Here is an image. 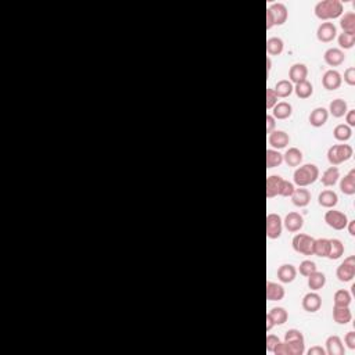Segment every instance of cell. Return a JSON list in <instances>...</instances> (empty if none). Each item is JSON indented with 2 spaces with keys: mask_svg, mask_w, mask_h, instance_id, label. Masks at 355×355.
<instances>
[{
  "mask_svg": "<svg viewBox=\"0 0 355 355\" xmlns=\"http://www.w3.org/2000/svg\"><path fill=\"white\" fill-rule=\"evenodd\" d=\"M273 91H275V93H276V96H278V97L286 99V97H289L293 92H294V86H293V83L290 82V81H287V79H282V81L276 82V85H275V89H273Z\"/></svg>",
  "mask_w": 355,
  "mask_h": 355,
  "instance_id": "f546056e",
  "label": "cell"
},
{
  "mask_svg": "<svg viewBox=\"0 0 355 355\" xmlns=\"http://www.w3.org/2000/svg\"><path fill=\"white\" fill-rule=\"evenodd\" d=\"M284 343L287 344L290 355H302L305 351V343H304V336L300 330L297 329H290L284 335Z\"/></svg>",
  "mask_w": 355,
  "mask_h": 355,
  "instance_id": "3957f363",
  "label": "cell"
},
{
  "mask_svg": "<svg viewBox=\"0 0 355 355\" xmlns=\"http://www.w3.org/2000/svg\"><path fill=\"white\" fill-rule=\"evenodd\" d=\"M268 315H269V318L272 319L275 326L284 325L286 320H287V318H289L287 311L284 310V308H282V307H275V308H272V310L268 312Z\"/></svg>",
  "mask_w": 355,
  "mask_h": 355,
  "instance_id": "4dcf8cb0",
  "label": "cell"
},
{
  "mask_svg": "<svg viewBox=\"0 0 355 355\" xmlns=\"http://www.w3.org/2000/svg\"><path fill=\"white\" fill-rule=\"evenodd\" d=\"M294 92L297 94L299 99H310L314 93V88H312V83L308 81H302L300 83H296L294 86Z\"/></svg>",
  "mask_w": 355,
  "mask_h": 355,
  "instance_id": "836d02e7",
  "label": "cell"
},
{
  "mask_svg": "<svg viewBox=\"0 0 355 355\" xmlns=\"http://www.w3.org/2000/svg\"><path fill=\"white\" fill-rule=\"evenodd\" d=\"M314 243L315 239L308 236L305 233H299L293 237V248L296 253L304 255H314Z\"/></svg>",
  "mask_w": 355,
  "mask_h": 355,
  "instance_id": "5b68a950",
  "label": "cell"
},
{
  "mask_svg": "<svg viewBox=\"0 0 355 355\" xmlns=\"http://www.w3.org/2000/svg\"><path fill=\"white\" fill-rule=\"evenodd\" d=\"M273 354L275 355H290V353H289V348H287V344H286L284 341H283V343H279L278 346L275 347Z\"/></svg>",
  "mask_w": 355,
  "mask_h": 355,
  "instance_id": "7dc6e473",
  "label": "cell"
},
{
  "mask_svg": "<svg viewBox=\"0 0 355 355\" xmlns=\"http://www.w3.org/2000/svg\"><path fill=\"white\" fill-rule=\"evenodd\" d=\"M299 271H300V273L302 276L308 278L311 273H314L317 271V264H315L314 261H311V260H305V261H302L300 264Z\"/></svg>",
  "mask_w": 355,
  "mask_h": 355,
  "instance_id": "b9f144b4",
  "label": "cell"
},
{
  "mask_svg": "<svg viewBox=\"0 0 355 355\" xmlns=\"http://www.w3.org/2000/svg\"><path fill=\"white\" fill-rule=\"evenodd\" d=\"M347 226H348L350 235H351V236H355V221H348Z\"/></svg>",
  "mask_w": 355,
  "mask_h": 355,
  "instance_id": "db71d44e",
  "label": "cell"
},
{
  "mask_svg": "<svg viewBox=\"0 0 355 355\" xmlns=\"http://www.w3.org/2000/svg\"><path fill=\"white\" fill-rule=\"evenodd\" d=\"M338 45L341 49H353L355 45V32H343L338 35Z\"/></svg>",
  "mask_w": 355,
  "mask_h": 355,
  "instance_id": "60d3db41",
  "label": "cell"
},
{
  "mask_svg": "<svg viewBox=\"0 0 355 355\" xmlns=\"http://www.w3.org/2000/svg\"><path fill=\"white\" fill-rule=\"evenodd\" d=\"M322 307V299L318 293H308L302 297V308L307 312H318Z\"/></svg>",
  "mask_w": 355,
  "mask_h": 355,
  "instance_id": "9a60e30c",
  "label": "cell"
},
{
  "mask_svg": "<svg viewBox=\"0 0 355 355\" xmlns=\"http://www.w3.org/2000/svg\"><path fill=\"white\" fill-rule=\"evenodd\" d=\"M283 163V154H280L278 150L268 149L266 150V168H275L279 167Z\"/></svg>",
  "mask_w": 355,
  "mask_h": 355,
  "instance_id": "f35d334b",
  "label": "cell"
},
{
  "mask_svg": "<svg viewBox=\"0 0 355 355\" xmlns=\"http://www.w3.org/2000/svg\"><path fill=\"white\" fill-rule=\"evenodd\" d=\"M340 27L344 32H355V14L353 11L344 13L340 17Z\"/></svg>",
  "mask_w": 355,
  "mask_h": 355,
  "instance_id": "74e56055",
  "label": "cell"
},
{
  "mask_svg": "<svg viewBox=\"0 0 355 355\" xmlns=\"http://www.w3.org/2000/svg\"><path fill=\"white\" fill-rule=\"evenodd\" d=\"M330 240V250H329L328 258L330 260H338L344 254V244L338 239H329Z\"/></svg>",
  "mask_w": 355,
  "mask_h": 355,
  "instance_id": "d590c367",
  "label": "cell"
},
{
  "mask_svg": "<svg viewBox=\"0 0 355 355\" xmlns=\"http://www.w3.org/2000/svg\"><path fill=\"white\" fill-rule=\"evenodd\" d=\"M348 111L347 107V101L343 99H335L329 106V112L335 117V118H341L344 117Z\"/></svg>",
  "mask_w": 355,
  "mask_h": 355,
  "instance_id": "f1b7e54d",
  "label": "cell"
},
{
  "mask_svg": "<svg viewBox=\"0 0 355 355\" xmlns=\"http://www.w3.org/2000/svg\"><path fill=\"white\" fill-rule=\"evenodd\" d=\"M283 47H284V43L280 37H269L266 40V52L268 55L271 56H279L283 52Z\"/></svg>",
  "mask_w": 355,
  "mask_h": 355,
  "instance_id": "e575fe53",
  "label": "cell"
},
{
  "mask_svg": "<svg viewBox=\"0 0 355 355\" xmlns=\"http://www.w3.org/2000/svg\"><path fill=\"white\" fill-rule=\"evenodd\" d=\"M318 203L325 208H333V207H336L337 203H338V196H337L336 191L323 190L319 194Z\"/></svg>",
  "mask_w": 355,
  "mask_h": 355,
  "instance_id": "603a6c76",
  "label": "cell"
},
{
  "mask_svg": "<svg viewBox=\"0 0 355 355\" xmlns=\"http://www.w3.org/2000/svg\"><path fill=\"white\" fill-rule=\"evenodd\" d=\"M275 325H273V322H272V319L269 318V315H266V330L269 332L271 329L273 328Z\"/></svg>",
  "mask_w": 355,
  "mask_h": 355,
  "instance_id": "11a10c76",
  "label": "cell"
},
{
  "mask_svg": "<svg viewBox=\"0 0 355 355\" xmlns=\"http://www.w3.org/2000/svg\"><path fill=\"white\" fill-rule=\"evenodd\" d=\"M271 65H272V61H271V58L268 57V58H266V70H268V73L271 71Z\"/></svg>",
  "mask_w": 355,
  "mask_h": 355,
  "instance_id": "9f6ffc18",
  "label": "cell"
},
{
  "mask_svg": "<svg viewBox=\"0 0 355 355\" xmlns=\"http://www.w3.org/2000/svg\"><path fill=\"white\" fill-rule=\"evenodd\" d=\"M325 222L326 225L330 226L335 230H343L347 228V224H348V218L344 212L341 211H337V209H330L325 214Z\"/></svg>",
  "mask_w": 355,
  "mask_h": 355,
  "instance_id": "52a82bcc",
  "label": "cell"
},
{
  "mask_svg": "<svg viewBox=\"0 0 355 355\" xmlns=\"http://www.w3.org/2000/svg\"><path fill=\"white\" fill-rule=\"evenodd\" d=\"M346 121L348 127H355V110H348L347 111Z\"/></svg>",
  "mask_w": 355,
  "mask_h": 355,
  "instance_id": "681fc988",
  "label": "cell"
},
{
  "mask_svg": "<svg viewBox=\"0 0 355 355\" xmlns=\"http://www.w3.org/2000/svg\"><path fill=\"white\" fill-rule=\"evenodd\" d=\"M282 182H283L282 176H278V175H271V176H268V179H266V197H268V199H273V197L279 196Z\"/></svg>",
  "mask_w": 355,
  "mask_h": 355,
  "instance_id": "e0dca14e",
  "label": "cell"
},
{
  "mask_svg": "<svg viewBox=\"0 0 355 355\" xmlns=\"http://www.w3.org/2000/svg\"><path fill=\"white\" fill-rule=\"evenodd\" d=\"M279 343H280V340H279V337L278 336H275V335L266 336V351H268V353H273L275 347L278 346Z\"/></svg>",
  "mask_w": 355,
  "mask_h": 355,
  "instance_id": "f6af8a7d",
  "label": "cell"
},
{
  "mask_svg": "<svg viewBox=\"0 0 355 355\" xmlns=\"http://www.w3.org/2000/svg\"><path fill=\"white\" fill-rule=\"evenodd\" d=\"M329 118V111L323 107H317L315 110H312V112L310 114V124L312 127L320 128L323 127Z\"/></svg>",
  "mask_w": 355,
  "mask_h": 355,
  "instance_id": "ac0fdd59",
  "label": "cell"
},
{
  "mask_svg": "<svg viewBox=\"0 0 355 355\" xmlns=\"http://www.w3.org/2000/svg\"><path fill=\"white\" fill-rule=\"evenodd\" d=\"M294 190H296L294 183L289 182V181H284V179H283L279 196H282V197H292V194L294 193Z\"/></svg>",
  "mask_w": 355,
  "mask_h": 355,
  "instance_id": "7bdbcfd3",
  "label": "cell"
},
{
  "mask_svg": "<svg viewBox=\"0 0 355 355\" xmlns=\"http://www.w3.org/2000/svg\"><path fill=\"white\" fill-rule=\"evenodd\" d=\"M323 60L325 63L328 64L329 67H338L346 61V55L341 49H336V47H332L328 49L323 55Z\"/></svg>",
  "mask_w": 355,
  "mask_h": 355,
  "instance_id": "7c38bea8",
  "label": "cell"
},
{
  "mask_svg": "<svg viewBox=\"0 0 355 355\" xmlns=\"http://www.w3.org/2000/svg\"><path fill=\"white\" fill-rule=\"evenodd\" d=\"M268 10H269L271 14H272L273 24H275V25H283V24L287 21L289 11H287V7H286L283 3H273V4H271V7Z\"/></svg>",
  "mask_w": 355,
  "mask_h": 355,
  "instance_id": "4fadbf2b",
  "label": "cell"
},
{
  "mask_svg": "<svg viewBox=\"0 0 355 355\" xmlns=\"http://www.w3.org/2000/svg\"><path fill=\"white\" fill-rule=\"evenodd\" d=\"M330 250V240L329 239H315L314 243V254L318 257H328Z\"/></svg>",
  "mask_w": 355,
  "mask_h": 355,
  "instance_id": "8d00e7d4",
  "label": "cell"
},
{
  "mask_svg": "<svg viewBox=\"0 0 355 355\" xmlns=\"http://www.w3.org/2000/svg\"><path fill=\"white\" fill-rule=\"evenodd\" d=\"M354 154V150L350 145H336L328 150V160L333 167L348 161Z\"/></svg>",
  "mask_w": 355,
  "mask_h": 355,
  "instance_id": "277c9868",
  "label": "cell"
},
{
  "mask_svg": "<svg viewBox=\"0 0 355 355\" xmlns=\"http://www.w3.org/2000/svg\"><path fill=\"white\" fill-rule=\"evenodd\" d=\"M340 190L347 196L355 194V169H351L344 178H341L340 182Z\"/></svg>",
  "mask_w": 355,
  "mask_h": 355,
  "instance_id": "cb8c5ba5",
  "label": "cell"
},
{
  "mask_svg": "<svg viewBox=\"0 0 355 355\" xmlns=\"http://www.w3.org/2000/svg\"><path fill=\"white\" fill-rule=\"evenodd\" d=\"M307 76H308V68L305 64H293L290 67V71H289V78H290V82L292 83H300L302 81H307Z\"/></svg>",
  "mask_w": 355,
  "mask_h": 355,
  "instance_id": "2e32d148",
  "label": "cell"
},
{
  "mask_svg": "<svg viewBox=\"0 0 355 355\" xmlns=\"http://www.w3.org/2000/svg\"><path fill=\"white\" fill-rule=\"evenodd\" d=\"M283 224H284V228L289 232L296 233V232H300L304 226V218L299 212H289L283 221Z\"/></svg>",
  "mask_w": 355,
  "mask_h": 355,
  "instance_id": "5bb4252c",
  "label": "cell"
},
{
  "mask_svg": "<svg viewBox=\"0 0 355 355\" xmlns=\"http://www.w3.org/2000/svg\"><path fill=\"white\" fill-rule=\"evenodd\" d=\"M333 319L338 325H347L351 322L353 314L348 307H335L333 308Z\"/></svg>",
  "mask_w": 355,
  "mask_h": 355,
  "instance_id": "83f0119b",
  "label": "cell"
},
{
  "mask_svg": "<svg viewBox=\"0 0 355 355\" xmlns=\"http://www.w3.org/2000/svg\"><path fill=\"white\" fill-rule=\"evenodd\" d=\"M283 161L289 167H299L302 163V151L297 147H290L283 154Z\"/></svg>",
  "mask_w": 355,
  "mask_h": 355,
  "instance_id": "ffe728a7",
  "label": "cell"
},
{
  "mask_svg": "<svg viewBox=\"0 0 355 355\" xmlns=\"http://www.w3.org/2000/svg\"><path fill=\"white\" fill-rule=\"evenodd\" d=\"M344 341H346L347 347L350 350H355V333L354 332H348L344 336Z\"/></svg>",
  "mask_w": 355,
  "mask_h": 355,
  "instance_id": "c3c4849f",
  "label": "cell"
},
{
  "mask_svg": "<svg viewBox=\"0 0 355 355\" xmlns=\"http://www.w3.org/2000/svg\"><path fill=\"white\" fill-rule=\"evenodd\" d=\"M283 221L278 214H268L266 215V236L271 240L279 239L282 235Z\"/></svg>",
  "mask_w": 355,
  "mask_h": 355,
  "instance_id": "ba28073f",
  "label": "cell"
},
{
  "mask_svg": "<svg viewBox=\"0 0 355 355\" xmlns=\"http://www.w3.org/2000/svg\"><path fill=\"white\" fill-rule=\"evenodd\" d=\"M292 104H289L286 101H280L272 109V117L275 119H287L292 115Z\"/></svg>",
  "mask_w": 355,
  "mask_h": 355,
  "instance_id": "4316f807",
  "label": "cell"
},
{
  "mask_svg": "<svg viewBox=\"0 0 355 355\" xmlns=\"http://www.w3.org/2000/svg\"><path fill=\"white\" fill-rule=\"evenodd\" d=\"M272 27H275V24H273L272 14H271V11H269V10H266V29H271Z\"/></svg>",
  "mask_w": 355,
  "mask_h": 355,
  "instance_id": "f5cc1de1",
  "label": "cell"
},
{
  "mask_svg": "<svg viewBox=\"0 0 355 355\" xmlns=\"http://www.w3.org/2000/svg\"><path fill=\"white\" fill-rule=\"evenodd\" d=\"M275 129V118L272 115H266V133H271Z\"/></svg>",
  "mask_w": 355,
  "mask_h": 355,
  "instance_id": "f907efd6",
  "label": "cell"
},
{
  "mask_svg": "<svg viewBox=\"0 0 355 355\" xmlns=\"http://www.w3.org/2000/svg\"><path fill=\"white\" fill-rule=\"evenodd\" d=\"M268 142L273 147V150H282L290 143V136L284 131H273L269 133Z\"/></svg>",
  "mask_w": 355,
  "mask_h": 355,
  "instance_id": "8fae6325",
  "label": "cell"
},
{
  "mask_svg": "<svg viewBox=\"0 0 355 355\" xmlns=\"http://www.w3.org/2000/svg\"><path fill=\"white\" fill-rule=\"evenodd\" d=\"M337 279L340 282H351L355 276V257L350 255L344 260V262L337 268Z\"/></svg>",
  "mask_w": 355,
  "mask_h": 355,
  "instance_id": "8992f818",
  "label": "cell"
},
{
  "mask_svg": "<svg viewBox=\"0 0 355 355\" xmlns=\"http://www.w3.org/2000/svg\"><path fill=\"white\" fill-rule=\"evenodd\" d=\"M284 297V287L275 282H266V299L269 301H280Z\"/></svg>",
  "mask_w": 355,
  "mask_h": 355,
  "instance_id": "44dd1931",
  "label": "cell"
},
{
  "mask_svg": "<svg viewBox=\"0 0 355 355\" xmlns=\"http://www.w3.org/2000/svg\"><path fill=\"white\" fill-rule=\"evenodd\" d=\"M336 35L337 28L333 22H322L318 27V31H317L318 40L319 42H323V43H329V42L335 40Z\"/></svg>",
  "mask_w": 355,
  "mask_h": 355,
  "instance_id": "30bf717a",
  "label": "cell"
},
{
  "mask_svg": "<svg viewBox=\"0 0 355 355\" xmlns=\"http://www.w3.org/2000/svg\"><path fill=\"white\" fill-rule=\"evenodd\" d=\"M341 82H343L341 74L336 70H329L322 76V85L328 91H337L341 86Z\"/></svg>",
  "mask_w": 355,
  "mask_h": 355,
  "instance_id": "9c48e42d",
  "label": "cell"
},
{
  "mask_svg": "<svg viewBox=\"0 0 355 355\" xmlns=\"http://www.w3.org/2000/svg\"><path fill=\"white\" fill-rule=\"evenodd\" d=\"M308 354L310 355H325L326 354V351L322 348V347H319V346H315V347H312V348H310L308 350Z\"/></svg>",
  "mask_w": 355,
  "mask_h": 355,
  "instance_id": "816d5d0a",
  "label": "cell"
},
{
  "mask_svg": "<svg viewBox=\"0 0 355 355\" xmlns=\"http://www.w3.org/2000/svg\"><path fill=\"white\" fill-rule=\"evenodd\" d=\"M333 136L338 142H347L353 136V129L348 127L347 124H340L333 129Z\"/></svg>",
  "mask_w": 355,
  "mask_h": 355,
  "instance_id": "d6a6232c",
  "label": "cell"
},
{
  "mask_svg": "<svg viewBox=\"0 0 355 355\" xmlns=\"http://www.w3.org/2000/svg\"><path fill=\"white\" fill-rule=\"evenodd\" d=\"M338 179H340V171H338V168H337V167H333V165H332V167H329L328 169L322 173V178H320L322 185H323V186H326V187H332V186H335V185L338 182Z\"/></svg>",
  "mask_w": 355,
  "mask_h": 355,
  "instance_id": "7402d4cb",
  "label": "cell"
},
{
  "mask_svg": "<svg viewBox=\"0 0 355 355\" xmlns=\"http://www.w3.org/2000/svg\"><path fill=\"white\" fill-rule=\"evenodd\" d=\"M278 104V96L273 89H266V110H272Z\"/></svg>",
  "mask_w": 355,
  "mask_h": 355,
  "instance_id": "ee69618b",
  "label": "cell"
},
{
  "mask_svg": "<svg viewBox=\"0 0 355 355\" xmlns=\"http://www.w3.org/2000/svg\"><path fill=\"white\" fill-rule=\"evenodd\" d=\"M315 16L322 21H328V19H338L343 16L344 13V7L343 3L340 0H322L317 3L315 6Z\"/></svg>",
  "mask_w": 355,
  "mask_h": 355,
  "instance_id": "6da1fadb",
  "label": "cell"
},
{
  "mask_svg": "<svg viewBox=\"0 0 355 355\" xmlns=\"http://www.w3.org/2000/svg\"><path fill=\"white\" fill-rule=\"evenodd\" d=\"M333 300H335V307H350V304H351V294L350 292H347V290H337L335 293V297H333Z\"/></svg>",
  "mask_w": 355,
  "mask_h": 355,
  "instance_id": "ab89813d",
  "label": "cell"
},
{
  "mask_svg": "<svg viewBox=\"0 0 355 355\" xmlns=\"http://www.w3.org/2000/svg\"><path fill=\"white\" fill-rule=\"evenodd\" d=\"M325 284H326V276H325V273L315 271V272L311 273L310 276H308V286H310L311 290L318 292Z\"/></svg>",
  "mask_w": 355,
  "mask_h": 355,
  "instance_id": "1f68e13d",
  "label": "cell"
},
{
  "mask_svg": "<svg viewBox=\"0 0 355 355\" xmlns=\"http://www.w3.org/2000/svg\"><path fill=\"white\" fill-rule=\"evenodd\" d=\"M292 201L296 207H307L311 201V193L307 189H296L292 194Z\"/></svg>",
  "mask_w": 355,
  "mask_h": 355,
  "instance_id": "484cf974",
  "label": "cell"
},
{
  "mask_svg": "<svg viewBox=\"0 0 355 355\" xmlns=\"http://www.w3.org/2000/svg\"><path fill=\"white\" fill-rule=\"evenodd\" d=\"M297 276V269L290 264L282 265L278 269V279L282 283H292Z\"/></svg>",
  "mask_w": 355,
  "mask_h": 355,
  "instance_id": "d4e9b609",
  "label": "cell"
},
{
  "mask_svg": "<svg viewBox=\"0 0 355 355\" xmlns=\"http://www.w3.org/2000/svg\"><path fill=\"white\" fill-rule=\"evenodd\" d=\"M319 179V168L315 164H305L299 167L293 173L294 185L299 187H305L315 183Z\"/></svg>",
  "mask_w": 355,
  "mask_h": 355,
  "instance_id": "7a4b0ae2",
  "label": "cell"
},
{
  "mask_svg": "<svg viewBox=\"0 0 355 355\" xmlns=\"http://www.w3.org/2000/svg\"><path fill=\"white\" fill-rule=\"evenodd\" d=\"M344 81H346L347 85L354 86L355 85V68L354 67L347 68L346 73H344Z\"/></svg>",
  "mask_w": 355,
  "mask_h": 355,
  "instance_id": "bcb514c9",
  "label": "cell"
},
{
  "mask_svg": "<svg viewBox=\"0 0 355 355\" xmlns=\"http://www.w3.org/2000/svg\"><path fill=\"white\" fill-rule=\"evenodd\" d=\"M325 344H326V353L329 355H344L346 353L343 341L338 336H329Z\"/></svg>",
  "mask_w": 355,
  "mask_h": 355,
  "instance_id": "d6986e66",
  "label": "cell"
}]
</instances>
